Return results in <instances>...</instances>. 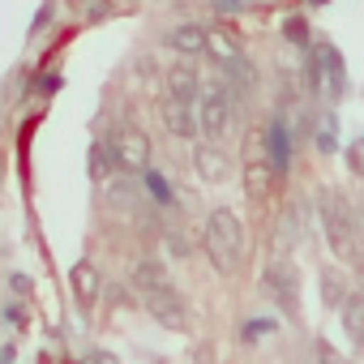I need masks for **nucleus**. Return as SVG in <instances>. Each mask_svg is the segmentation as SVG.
Returning a JSON list of instances; mask_svg holds the SVG:
<instances>
[{
    "instance_id": "nucleus-20",
    "label": "nucleus",
    "mask_w": 364,
    "mask_h": 364,
    "mask_svg": "<svg viewBox=\"0 0 364 364\" xmlns=\"http://www.w3.org/2000/svg\"><path fill=\"white\" fill-rule=\"evenodd\" d=\"M141 189H146V198H150V202H159V206H176V193H171V180H167L163 171L146 167V171H141Z\"/></svg>"
},
{
    "instance_id": "nucleus-15",
    "label": "nucleus",
    "mask_w": 364,
    "mask_h": 364,
    "mask_svg": "<svg viewBox=\"0 0 364 364\" xmlns=\"http://www.w3.org/2000/svg\"><path fill=\"white\" fill-rule=\"evenodd\" d=\"M99 291H103V279L95 270V262H77L73 266V296L82 309H95L99 304Z\"/></svg>"
},
{
    "instance_id": "nucleus-13",
    "label": "nucleus",
    "mask_w": 364,
    "mask_h": 364,
    "mask_svg": "<svg viewBox=\"0 0 364 364\" xmlns=\"http://www.w3.org/2000/svg\"><path fill=\"white\" fill-rule=\"evenodd\" d=\"M262 141H266V159H270V167L283 176V171H287V163H291V154H296V137H291V124H287V120H274V124H266Z\"/></svg>"
},
{
    "instance_id": "nucleus-9",
    "label": "nucleus",
    "mask_w": 364,
    "mask_h": 364,
    "mask_svg": "<svg viewBox=\"0 0 364 364\" xmlns=\"http://www.w3.org/2000/svg\"><path fill=\"white\" fill-rule=\"evenodd\" d=\"M304 236H309V206H304V202H296V206H287V210H283V219H279L274 253L287 262V253H296V249L304 245Z\"/></svg>"
},
{
    "instance_id": "nucleus-21",
    "label": "nucleus",
    "mask_w": 364,
    "mask_h": 364,
    "mask_svg": "<svg viewBox=\"0 0 364 364\" xmlns=\"http://www.w3.org/2000/svg\"><path fill=\"white\" fill-rule=\"evenodd\" d=\"M206 52L219 60V65H232V60H240V43L219 26V31H206Z\"/></svg>"
},
{
    "instance_id": "nucleus-5",
    "label": "nucleus",
    "mask_w": 364,
    "mask_h": 364,
    "mask_svg": "<svg viewBox=\"0 0 364 364\" xmlns=\"http://www.w3.org/2000/svg\"><path fill=\"white\" fill-rule=\"evenodd\" d=\"M107 154H112V167L124 171V176H141L150 167V137L137 129V124H120L107 141Z\"/></svg>"
},
{
    "instance_id": "nucleus-6",
    "label": "nucleus",
    "mask_w": 364,
    "mask_h": 364,
    "mask_svg": "<svg viewBox=\"0 0 364 364\" xmlns=\"http://www.w3.org/2000/svg\"><path fill=\"white\" fill-rule=\"evenodd\" d=\"M262 291H266L287 317H300V274H296V266H287L283 257H274V262L262 270Z\"/></svg>"
},
{
    "instance_id": "nucleus-11",
    "label": "nucleus",
    "mask_w": 364,
    "mask_h": 364,
    "mask_svg": "<svg viewBox=\"0 0 364 364\" xmlns=\"http://www.w3.org/2000/svg\"><path fill=\"white\" fill-rule=\"evenodd\" d=\"M159 120L171 137L193 141L198 137V103H180V99H163L159 103Z\"/></svg>"
},
{
    "instance_id": "nucleus-7",
    "label": "nucleus",
    "mask_w": 364,
    "mask_h": 364,
    "mask_svg": "<svg viewBox=\"0 0 364 364\" xmlns=\"http://www.w3.org/2000/svg\"><path fill=\"white\" fill-rule=\"evenodd\" d=\"M141 304H146V313H150L163 330H176V334H185V330H189V304H185V296H180L171 283L159 287V291H146Z\"/></svg>"
},
{
    "instance_id": "nucleus-23",
    "label": "nucleus",
    "mask_w": 364,
    "mask_h": 364,
    "mask_svg": "<svg viewBox=\"0 0 364 364\" xmlns=\"http://www.w3.org/2000/svg\"><path fill=\"white\" fill-rule=\"evenodd\" d=\"M313 146H317L321 154H334V146H338V120H334V116H321V120H317Z\"/></svg>"
},
{
    "instance_id": "nucleus-2",
    "label": "nucleus",
    "mask_w": 364,
    "mask_h": 364,
    "mask_svg": "<svg viewBox=\"0 0 364 364\" xmlns=\"http://www.w3.org/2000/svg\"><path fill=\"white\" fill-rule=\"evenodd\" d=\"M202 249H206V257L219 274H236L240 262H245V223H240V215L228 210V206L210 210V219L202 228Z\"/></svg>"
},
{
    "instance_id": "nucleus-31",
    "label": "nucleus",
    "mask_w": 364,
    "mask_h": 364,
    "mask_svg": "<svg viewBox=\"0 0 364 364\" xmlns=\"http://www.w3.org/2000/svg\"><path fill=\"white\" fill-rule=\"evenodd\" d=\"M355 236H360V249H364V198H360V206H355Z\"/></svg>"
},
{
    "instance_id": "nucleus-22",
    "label": "nucleus",
    "mask_w": 364,
    "mask_h": 364,
    "mask_svg": "<svg viewBox=\"0 0 364 364\" xmlns=\"http://www.w3.org/2000/svg\"><path fill=\"white\" fill-rule=\"evenodd\" d=\"M274 330H279V321H274V317H249V321L240 326V343H245V347L266 343V338H274Z\"/></svg>"
},
{
    "instance_id": "nucleus-16",
    "label": "nucleus",
    "mask_w": 364,
    "mask_h": 364,
    "mask_svg": "<svg viewBox=\"0 0 364 364\" xmlns=\"http://www.w3.org/2000/svg\"><path fill=\"white\" fill-rule=\"evenodd\" d=\"M171 279H167V266L159 262V257H137L133 262V287L146 296V291H159V287H167Z\"/></svg>"
},
{
    "instance_id": "nucleus-32",
    "label": "nucleus",
    "mask_w": 364,
    "mask_h": 364,
    "mask_svg": "<svg viewBox=\"0 0 364 364\" xmlns=\"http://www.w3.org/2000/svg\"><path fill=\"white\" fill-rule=\"evenodd\" d=\"M317 5H321V0H317Z\"/></svg>"
},
{
    "instance_id": "nucleus-10",
    "label": "nucleus",
    "mask_w": 364,
    "mask_h": 364,
    "mask_svg": "<svg viewBox=\"0 0 364 364\" xmlns=\"http://www.w3.org/2000/svg\"><path fill=\"white\" fill-rule=\"evenodd\" d=\"M193 171L206 180V185H223V180L232 176V159L219 141H198L193 146Z\"/></svg>"
},
{
    "instance_id": "nucleus-30",
    "label": "nucleus",
    "mask_w": 364,
    "mask_h": 364,
    "mask_svg": "<svg viewBox=\"0 0 364 364\" xmlns=\"http://www.w3.org/2000/svg\"><path fill=\"white\" fill-rule=\"evenodd\" d=\"M193 364H215V343H202L198 347V360Z\"/></svg>"
},
{
    "instance_id": "nucleus-4",
    "label": "nucleus",
    "mask_w": 364,
    "mask_h": 364,
    "mask_svg": "<svg viewBox=\"0 0 364 364\" xmlns=\"http://www.w3.org/2000/svg\"><path fill=\"white\" fill-rule=\"evenodd\" d=\"M232 124H236V95L228 86L202 90V99H198V133L206 141H219V137L232 133Z\"/></svg>"
},
{
    "instance_id": "nucleus-28",
    "label": "nucleus",
    "mask_w": 364,
    "mask_h": 364,
    "mask_svg": "<svg viewBox=\"0 0 364 364\" xmlns=\"http://www.w3.org/2000/svg\"><path fill=\"white\" fill-rule=\"evenodd\" d=\"M82 364H120V355H116V351H107V347H95Z\"/></svg>"
},
{
    "instance_id": "nucleus-19",
    "label": "nucleus",
    "mask_w": 364,
    "mask_h": 364,
    "mask_svg": "<svg viewBox=\"0 0 364 364\" xmlns=\"http://www.w3.org/2000/svg\"><path fill=\"white\" fill-rule=\"evenodd\" d=\"M107 202H112L116 210H129V215H133V210L141 206V185L124 176V180H116V185H107Z\"/></svg>"
},
{
    "instance_id": "nucleus-25",
    "label": "nucleus",
    "mask_w": 364,
    "mask_h": 364,
    "mask_svg": "<svg viewBox=\"0 0 364 364\" xmlns=\"http://www.w3.org/2000/svg\"><path fill=\"white\" fill-rule=\"evenodd\" d=\"M347 171L364 180V137H355V141L347 146Z\"/></svg>"
},
{
    "instance_id": "nucleus-29",
    "label": "nucleus",
    "mask_w": 364,
    "mask_h": 364,
    "mask_svg": "<svg viewBox=\"0 0 364 364\" xmlns=\"http://www.w3.org/2000/svg\"><path fill=\"white\" fill-rule=\"evenodd\" d=\"M215 9L219 14H240V9H249V0H215Z\"/></svg>"
},
{
    "instance_id": "nucleus-12",
    "label": "nucleus",
    "mask_w": 364,
    "mask_h": 364,
    "mask_svg": "<svg viewBox=\"0 0 364 364\" xmlns=\"http://www.w3.org/2000/svg\"><path fill=\"white\" fill-rule=\"evenodd\" d=\"M163 86H167V99H180V103H198L202 99V77H198L193 60H176L167 69Z\"/></svg>"
},
{
    "instance_id": "nucleus-26",
    "label": "nucleus",
    "mask_w": 364,
    "mask_h": 364,
    "mask_svg": "<svg viewBox=\"0 0 364 364\" xmlns=\"http://www.w3.org/2000/svg\"><path fill=\"white\" fill-rule=\"evenodd\" d=\"M317 364H351V360H347L338 347H330L326 338H317Z\"/></svg>"
},
{
    "instance_id": "nucleus-17",
    "label": "nucleus",
    "mask_w": 364,
    "mask_h": 364,
    "mask_svg": "<svg viewBox=\"0 0 364 364\" xmlns=\"http://www.w3.org/2000/svg\"><path fill=\"white\" fill-rule=\"evenodd\" d=\"M167 43L180 52V56H206V31L202 26H193V22H185V26H176L171 35H167Z\"/></svg>"
},
{
    "instance_id": "nucleus-27",
    "label": "nucleus",
    "mask_w": 364,
    "mask_h": 364,
    "mask_svg": "<svg viewBox=\"0 0 364 364\" xmlns=\"http://www.w3.org/2000/svg\"><path fill=\"white\" fill-rule=\"evenodd\" d=\"M283 35H287L291 43H309V26H304V18H287V22H283Z\"/></svg>"
},
{
    "instance_id": "nucleus-24",
    "label": "nucleus",
    "mask_w": 364,
    "mask_h": 364,
    "mask_svg": "<svg viewBox=\"0 0 364 364\" xmlns=\"http://www.w3.org/2000/svg\"><path fill=\"white\" fill-rule=\"evenodd\" d=\"M107 171H112V154H107V146L99 141V146H90V176H95V180H107Z\"/></svg>"
},
{
    "instance_id": "nucleus-18",
    "label": "nucleus",
    "mask_w": 364,
    "mask_h": 364,
    "mask_svg": "<svg viewBox=\"0 0 364 364\" xmlns=\"http://www.w3.org/2000/svg\"><path fill=\"white\" fill-rule=\"evenodd\" d=\"M317 283H321V304L326 309H343V300H347V279H343V270H334V266H326L321 274H317Z\"/></svg>"
},
{
    "instance_id": "nucleus-3",
    "label": "nucleus",
    "mask_w": 364,
    "mask_h": 364,
    "mask_svg": "<svg viewBox=\"0 0 364 364\" xmlns=\"http://www.w3.org/2000/svg\"><path fill=\"white\" fill-rule=\"evenodd\" d=\"M304 86L313 95H326V99H338L347 90V69H343V56L334 43L313 48V56L304 60Z\"/></svg>"
},
{
    "instance_id": "nucleus-8",
    "label": "nucleus",
    "mask_w": 364,
    "mask_h": 364,
    "mask_svg": "<svg viewBox=\"0 0 364 364\" xmlns=\"http://www.w3.org/2000/svg\"><path fill=\"white\" fill-rule=\"evenodd\" d=\"M274 185H279V171L266 159V141L257 150V133H253L249 137V154H245V198L249 202H266L274 193Z\"/></svg>"
},
{
    "instance_id": "nucleus-14",
    "label": "nucleus",
    "mask_w": 364,
    "mask_h": 364,
    "mask_svg": "<svg viewBox=\"0 0 364 364\" xmlns=\"http://www.w3.org/2000/svg\"><path fill=\"white\" fill-rule=\"evenodd\" d=\"M338 317H343V334H347V343H351V347H364V287H351V291H347Z\"/></svg>"
},
{
    "instance_id": "nucleus-1",
    "label": "nucleus",
    "mask_w": 364,
    "mask_h": 364,
    "mask_svg": "<svg viewBox=\"0 0 364 364\" xmlns=\"http://www.w3.org/2000/svg\"><path fill=\"white\" fill-rule=\"evenodd\" d=\"M317 223L330 245V253L347 266L360 262V236H355V210L338 189H317Z\"/></svg>"
}]
</instances>
